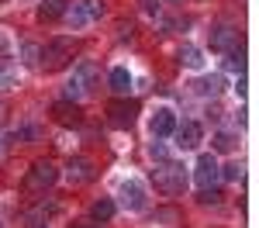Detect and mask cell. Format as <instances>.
Masks as SVG:
<instances>
[{
  "mask_svg": "<svg viewBox=\"0 0 259 228\" xmlns=\"http://www.w3.org/2000/svg\"><path fill=\"white\" fill-rule=\"evenodd\" d=\"M152 184H156V190L166 194V197H180V194L187 190V169L180 163H173V159H166V163H159L152 169Z\"/></svg>",
  "mask_w": 259,
  "mask_h": 228,
  "instance_id": "1",
  "label": "cell"
},
{
  "mask_svg": "<svg viewBox=\"0 0 259 228\" xmlns=\"http://www.w3.org/2000/svg\"><path fill=\"white\" fill-rule=\"evenodd\" d=\"M76 38H52L45 49L38 52V66L45 69V73H56V69H62L66 62L76 56Z\"/></svg>",
  "mask_w": 259,
  "mask_h": 228,
  "instance_id": "2",
  "label": "cell"
},
{
  "mask_svg": "<svg viewBox=\"0 0 259 228\" xmlns=\"http://www.w3.org/2000/svg\"><path fill=\"white\" fill-rule=\"evenodd\" d=\"M94 80H97V66L90 59H83L73 66V76L66 80V101H80L94 90Z\"/></svg>",
  "mask_w": 259,
  "mask_h": 228,
  "instance_id": "3",
  "label": "cell"
},
{
  "mask_svg": "<svg viewBox=\"0 0 259 228\" xmlns=\"http://www.w3.org/2000/svg\"><path fill=\"white\" fill-rule=\"evenodd\" d=\"M59 180V169H56V163H49V159H38V163L31 166L28 173H24V180H21V187H24V194H45L49 187Z\"/></svg>",
  "mask_w": 259,
  "mask_h": 228,
  "instance_id": "4",
  "label": "cell"
},
{
  "mask_svg": "<svg viewBox=\"0 0 259 228\" xmlns=\"http://www.w3.org/2000/svg\"><path fill=\"white\" fill-rule=\"evenodd\" d=\"M104 14H107V4H104V0H76V4L69 7V28H73V31L90 28V24L100 21Z\"/></svg>",
  "mask_w": 259,
  "mask_h": 228,
  "instance_id": "5",
  "label": "cell"
},
{
  "mask_svg": "<svg viewBox=\"0 0 259 228\" xmlns=\"http://www.w3.org/2000/svg\"><path fill=\"white\" fill-rule=\"evenodd\" d=\"M218 176H221V166H218V159H214V152H204V156H197L194 180H197L200 190H211V187L218 184Z\"/></svg>",
  "mask_w": 259,
  "mask_h": 228,
  "instance_id": "6",
  "label": "cell"
},
{
  "mask_svg": "<svg viewBox=\"0 0 259 228\" xmlns=\"http://www.w3.org/2000/svg\"><path fill=\"white\" fill-rule=\"evenodd\" d=\"M139 114V101H128V97H118V101L107 104V121L114 128H128Z\"/></svg>",
  "mask_w": 259,
  "mask_h": 228,
  "instance_id": "7",
  "label": "cell"
},
{
  "mask_svg": "<svg viewBox=\"0 0 259 228\" xmlns=\"http://www.w3.org/2000/svg\"><path fill=\"white\" fill-rule=\"evenodd\" d=\"M49 114H52V121L62 124V128H76V124H83L80 104H76V101H66V97L52 104V111H49Z\"/></svg>",
  "mask_w": 259,
  "mask_h": 228,
  "instance_id": "8",
  "label": "cell"
},
{
  "mask_svg": "<svg viewBox=\"0 0 259 228\" xmlns=\"http://www.w3.org/2000/svg\"><path fill=\"white\" fill-rule=\"evenodd\" d=\"M177 111L173 107H156V114H152V121H149V131H152V139H169L173 131H177Z\"/></svg>",
  "mask_w": 259,
  "mask_h": 228,
  "instance_id": "9",
  "label": "cell"
},
{
  "mask_svg": "<svg viewBox=\"0 0 259 228\" xmlns=\"http://www.w3.org/2000/svg\"><path fill=\"white\" fill-rule=\"evenodd\" d=\"M94 176H97V169H94V163H90L87 156H76V159H69V166H66V180L73 187L90 184Z\"/></svg>",
  "mask_w": 259,
  "mask_h": 228,
  "instance_id": "10",
  "label": "cell"
},
{
  "mask_svg": "<svg viewBox=\"0 0 259 228\" xmlns=\"http://www.w3.org/2000/svg\"><path fill=\"white\" fill-rule=\"evenodd\" d=\"M118 197L128 211H142V207H145V187H142L139 180H124V184L118 187Z\"/></svg>",
  "mask_w": 259,
  "mask_h": 228,
  "instance_id": "11",
  "label": "cell"
},
{
  "mask_svg": "<svg viewBox=\"0 0 259 228\" xmlns=\"http://www.w3.org/2000/svg\"><path fill=\"white\" fill-rule=\"evenodd\" d=\"M211 49H214V52H232V49H239V31H235L232 24H218V28L211 31Z\"/></svg>",
  "mask_w": 259,
  "mask_h": 228,
  "instance_id": "12",
  "label": "cell"
},
{
  "mask_svg": "<svg viewBox=\"0 0 259 228\" xmlns=\"http://www.w3.org/2000/svg\"><path fill=\"white\" fill-rule=\"evenodd\" d=\"M173 135H177L180 149H197V142H200V135H204V131H200L197 121H183V124H177V131H173Z\"/></svg>",
  "mask_w": 259,
  "mask_h": 228,
  "instance_id": "13",
  "label": "cell"
},
{
  "mask_svg": "<svg viewBox=\"0 0 259 228\" xmlns=\"http://www.w3.org/2000/svg\"><path fill=\"white\" fill-rule=\"evenodd\" d=\"M69 11V0H41L38 4V21H59Z\"/></svg>",
  "mask_w": 259,
  "mask_h": 228,
  "instance_id": "14",
  "label": "cell"
},
{
  "mask_svg": "<svg viewBox=\"0 0 259 228\" xmlns=\"http://www.w3.org/2000/svg\"><path fill=\"white\" fill-rule=\"evenodd\" d=\"M111 90L118 94V97H128V90H132V73L128 69H111Z\"/></svg>",
  "mask_w": 259,
  "mask_h": 228,
  "instance_id": "15",
  "label": "cell"
},
{
  "mask_svg": "<svg viewBox=\"0 0 259 228\" xmlns=\"http://www.w3.org/2000/svg\"><path fill=\"white\" fill-rule=\"evenodd\" d=\"M194 90H197L200 97H218L221 90H225V80L221 76H204V80L194 83Z\"/></svg>",
  "mask_w": 259,
  "mask_h": 228,
  "instance_id": "16",
  "label": "cell"
},
{
  "mask_svg": "<svg viewBox=\"0 0 259 228\" xmlns=\"http://www.w3.org/2000/svg\"><path fill=\"white\" fill-rule=\"evenodd\" d=\"M35 139H41V128H38V124H24V128H18L14 135H7V139H4V145H14V142H35Z\"/></svg>",
  "mask_w": 259,
  "mask_h": 228,
  "instance_id": "17",
  "label": "cell"
},
{
  "mask_svg": "<svg viewBox=\"0 0 259 228\" xmlns=\"http://www.w3.org/2000/svg\"><path fill=\"white\" fill-rule=\"evenodd\" d=\"M90 218H94V221H111V218H114V201H111V197H100L97 204L90 207Z\"/></svg>",
  "mask_w": 259,
  "mask_h": 228,
  "instance_id": "18",
  "label": "cell"
},
{
  "mask_svg": "<svg viewBox=\"0 0 259 228\" xmlns=\"http://www.w3.org/2000/svg\"><path fill=\"white\" fill-rule=\"evenodd\" d=\"M14 83H18V69H14V62L0 59V94H4V90H14Z\"/></svg>",
  "mask_w": 259,
  "mask_h": 228,
  "instance_id": "19",
  "label": "cell"
},
{
  "mask_svg": "<svg viewBox=\"0 0 259 228\" xmlns=\"http://www.w3.org/2000/svg\"><path fill=\"white\" fill-rule=\"evenodd\" d=\"M180 62H183L187 69H200V66H204V56H200V49H194V45H183V49H180Z\"/></svg>",
  "mask_w": 259,
  "mask_h": 228,
  "instance_id": "20",
  "label": "cell"
},
{
  "mask_svg": "<svg viewBox=\"0 0 259 228\" xmlns=\"http://www.w3.org/2000/svg\"><path fill=\"white\" fill-rule=\"evenodd\" d=\"M38 52H41V49H38V45H31V41L21 45V56H24L21 62H24V66H38Z\"/></svg>",
  "mask_w": 259,
  "mask_h": 228,
  "instance_id": "21",
  "label": "cell"
},
{
  "mask_svg": "<svg viewBox=\"0 0 259 228\" xmlns=\"http://www.w3.org/2000/svg\"><path fill=\"white\" fill-rule=\"evenodd\" d=\"M214 149H218V152H232V149H235V139H232L228 131H218V135H214Z\"/></svg>",
  "mask_w": 259,
  "mask_h": 228,
  "instance_id": "22",
  "label": "cell"
},
{
  "mask_svg": "<svg viewBox=\"0 0 259 228\" xmlns=\"http://www.w3.org/2000/svg\"><path fill=\"white\" fill-rule=\"evenodd\" d=\"M149 156H152V159H159V163H166V159H169L166 145H159V142H152V145H149Z\"/></svg>",
  "mask_w": 259,
  "mask_h": 228,
  "instance_id": "23",
  "label": "cell"
},
{
  "mask_svg": "<svg viewBox=\"0 0 259 228\" xmlns=\"http://www.w3.org/2000/svg\"><path fill=\"white\" fill-rule=\"evenodd\" d=\"M221 176H225V180H242V163H228Z\"/></svg>",
  "mask_w": 259,
  "mask_h": 228,
  "instance_id": "24",
  "label": "cell"
},
{
  "mask_svg": "<svg viewBox=\"0 0 259 228\" xmlns=\"http://www.w3.org/2000/svg\"><path fill=\"white\" fill-rule=\"evenodd\" d=\"M7 56H11V41H7L4 28H0V59H7Z\"/></svg>",
  "mask_w": 259,
  "mask_h": 228,
  "instance_id": "25",
  "label": "cell"
},
{
  "mask_svg": "<svg viewBox=\"0 0 259 228\" xmlns=\"http://www.w3.org/2000/svg\"><path fill=\"white\" fill-rule=\"evenodd\" d=\"M145 11H149V14H156V11H159V0H145Z\"/></svg>",
  "mask_w": 259,
  "mask_h": 228,
  "instance_id": "26",
  "label": "cell"
},
{
  "mask_svg": "<svg viewBox=\"0 0 259 228\" xmlns=\"http://www.w3.org/2000/svg\"><path fill=\"white\" fill-rule=\"evenodd\" d=\"M4 121H7V107L0 104V128H4Z\"/></svg>",
  "mask_w": 259,
  "mask_h": 228,
  "instance_id": "27",
  "label": "cell"
},
{
  "mask_svg": "<svg viewBox=\"0 0 259 228\" xmlns=\"http://www.w3.org/2000/svg\"><path fill=\"white\" fill-rule=\"evenodd\" d=\"M31 228H49V225H31Z\"/></svg>",
  "mask_w": 259,
  "mask_h": 228,
  "instance_id": "28",
  "label": "cell"
},
{
  "mask_svg": "<svg viewBox=\"0 0 259 228\" xmlns=\"http://www.w3.org/2000/svg\"><path fill=\"white\" fill-rule=\"evenodd\" d=\"M0 4H4V0H0Z\"/></svg>",
  "mask_w": 259,
  "mask_h": 228,
  "instance_id": "29",
  "label": "cell"
},
{
  "mask_svg": "<svg viewBox=\"0 0 259 228\" xmlns=\"http://www.w3.org/2000/svg\"><path fill=\"white\" fill-rule=\"evenodd\" d=\"M0 228H4V225H0Z\"/></svg>",
  "mask_w": 259,
  "mask_h": 228,
  "instance_id": "30",
  "label": "cell"
}]
</instances>
